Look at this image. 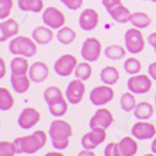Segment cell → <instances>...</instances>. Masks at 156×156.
<instances>
[{
    "label": "cell",
    "mask_w": 156,
    "mask_h": 156,
    "mask_svg": "<svg viewBox=\"0 0 156 156\" xmlns=\"http://www.w3.org/2000/svg\"><path fill=\"white\" fill-rule=\"evenodd\" d=\"M47 142V134L44 131H35L33 135L20 136L14 139V146L17 153H35Z\"/></svg>",
    "instance_id": "6da1fadb"
},
{
    "label": "cell",
    "mask_w": 156,
    "mask_h": 156,
    "mask_svg": "<svg viewBox=\"0 0 156 156\" xmlns=\"http://www.w3.org/2000/svg\"><path fill=\"white\" fill-rule=\"evenodd\" d=\"M9 49L16 56H26L31 58L37 54V42L28 37H14L9 44Z\"/></svg>",
    "instance_id": "7a4b0ae2"
},
{
    "label": "cell",
    "mask_w": 156,
    "mask_h": 156,
    "mask_svg": "<svg viewBox=\"0 0 156 156\" xmlns=\"http://www.w3.org/2000/svg\"><path fill=\"white\" fill-rule=\"evenodd\" d=\"M125 47L127 51L132 55L141 54L145 48V38L139 28H129L125 33Z\"/></svg>",
    "instance_id": "3957f363"
},
{
    "label": "cell",
    "mask_w": 156,
    "mask_h": 156,
    "mask_svg": "<svg viewBox=\"0 0 156 156\" xmlns=\"http://www.w3.org/2000/svg\"><path fill=\"white\" fill-rule=\"evenodd\" d=\"M152 77L149 75H134L128 80V90L134 94H146L152 89Z\"/></svg>",
    "instance_id": "277c9868"
},
{
    "label": "cell",
    "mask_w": 156,
    "mask_h": 156,
    "mask_svg": "<svg viewBox=\"0 0 156 156\" xmlns=\"http://www.w3.org/2000/svg\"><path fill=\"white\" fill-rule=\"evenodd\" d=\"M82 58L87 62H96L98 61L100 55H101V42L97 40V38H87L86 41L82 45Z\"/></svg>",
    "instance_id": "5b68a950"
},
{
    "label": "cell",
    "mask_w": 156,
    "mask_h": 156,
    "mask_svg": "<svg viewBox=\"0 0 156 156\" xmlns=\"http://www.w3.org/2000/svg\"><path fill=\"white\" fill-rule=\"evenodd\" d=\"M77 66V59L76 56H73L70 54L62 55L61 58H58V61L55 62V72L58 73L59 76H69L75 72Z\"/></svg>",
    "instance_id": "8992f818"
},
{
    "label": "cell",
    "mask_w": 156,
    "mask_h": 156,
    "mask_svg": "<svg viewBox=\"0 0 156 156\" xmlns=\"http://www.w3.org/2000/svg\"><path fill=\"white\" fill-rule=\"evenodd\" d=\"M42 21L49 28H62L65 24V14L56 7H48L42 13Z\"/></svg>",
    "instance_id": "52a82bcc"
},
{
    "label": "cell",
    "mask_w": 156,
    "mask_h": 156,
    "mask_svg": "<svg viewBox=\"0 0 156 156\" xmlns=\"http://www.w3.org/2000/svg\"><path fill=\"white\" fill-rule=\"evenodd\" d=\"M72 135V127L63 120L52 121L49 127V136L52 141H65L69 139Z\"/></svg>",
    "instance_id": "ba28073f"
},
{
    "label": "cell",
    "mask_w": 156,
    "mask_h": 156,
    "mask_svg": "<svg viewBox=\"0 0 156 156\" xmlns=\"http://www.w3.org/2000/svg\"><path fill=\"white\" fill-rule=\"evenodd\" d=\"M114 98V90L108 84L94 87L90 93V101L94 105H104Z\"/></svg>",
    "instance_id": "9c48e42d"
},
{
    "label": "cell",
    "mask_w": 156,
    "mask_h": 156,
    "mask_svg": "<svg viewBox=\"0 0 156 156\" xmlns=\"http://www.w3.org/2000/svg\"><path fill=\"white\" fill-rule=\"evenodd\" d=\"M132 136H135L136 139H152L156 136V127L153 124L148 122V121H141L139 120L136 124H134L132 127Z\"/></svg>",
    "instance_id": "30bf717a"
},
{
    "label": "cell",
    "mask_w": 156,
    "mask_h": 156,
    "mask_svg": "<svg viewBox=\"0 0 156 156\" xmlns=\"http://www.w3.org/2000/svg\"><path fill=\"white\" fill-rule=\"evenodd\" d=\"M105 141V129L104 128H93L90 132L83 135L82 146L84 149H94L97 145Z\"/></svg>",
    "instance_id": "8fae6325"
},
{
    "label": "cell",
    "mask_w": 156,
    "mask_h": 156,
    "mask_svg": "<svg viewBox=\"0 0 156 156\" xmlns=\"http://www.w3.org/2000/svg\"><path fill=\"white\" fill-rule=\"evenodd\" d=\"M84 90L86 87H84L83 80L76 77V80H72L66 89V100L72 104H79L84 96Z\"/></svg>",
    "instance_id": "7c38bea8"
},
{
    "label": "cell",
    "mask_w": 156,
    "mask_h": 156,
    "mask_svg": "<svg viewBox=\"0 0 156 156\" xmlns=\"http://www.w3.org/2000/svg\"><path fill=\"white\" fill-rule=\"evenodd\" d=\"M114 118H113V114H111V111L107 108H100L97 110V113L94 114V115L91 117L90 120V124H89V127L93 129V128H104V129H107V128L113 124Z\"/></svg>",
    "instance_id": "4fadbf2b"
},
{
    "label": "cell",
    "mask_w": 156,
    "mask_h": 156,
    "mask_svg": "<svg viewBox=\"0 0 156 156\" xmlns=\"http://www.w3.org/2000/svg\"><path fill=\"white\" fill-rule=\"evenodd\" d=\"M40 120H41V114L33 107H27V108L23 110L20 117H18V125L23 129H30L34 125H37Z\"/></svg>",
    "instance_id": "5bb4252c"
},
{
    "label": "cell",
    "mask_w": 156,
    "mask_h": 156,
    "mask_svg": "<svg viewBox=\"0 0 156 156\" xmlns=\"http://www.w3.org/2000/svg\"><path fill=\"white\" fill-rule=\"evenodd\" d=\"M138 152V144L132 136H124L120 142H117L115 156H134Z\"/></svg>",
    "instance_id": "9a60e30c"
},
{
    "label": "cell",
    "mask_w": 156,
    "mask_h": 156,
    "mask_svg": "<svg viewBox=\"0 0 156 156\" xmlns=\"http://www.w3.org/2000/svg\"><path fill=\"white\" fill-rule=\"evenodd\" d=\"M98 13L94 9H86L82 11V14L79 17V24L82 27V30L84 31H91L94 30L98 24Z\"/></svg>",
    "instance_id": "2e32d148"
},
{
    "label": "cell",
    "mask_w": 156,
    "mask_h": 156,
    "mask_svg": "<svg viewBox=\"0 0 156 156\" xmlns=\"http://www.w3.org/2000/svg\"><path fill=\"white\" fill-rule=\"evenodd\" d=\"M48 75H49V68L44 62H35V63H33V65L30 66L28 76L34 83H42V82H45Z\"/></svg>",
    "instance_id": "e0dca14e"
},
{
    "label": "cell",
    "mask_w": 156,
    "mask_h": 156,
    "mask_svg": "<svg viewBox=\"0 0 156 156\" xmlns=\"http://www.w3.org/2000/svg\"><path fill=\"white\" fill-rule=\"evenodd\" d=\"M31 38H33L37 44L45 45V44H49L52 41V38H54V33H52V28H49L48 26H40L33 31Z\"/></svg>",
    "instance_id": "ac0fdd59"
},
{
    "label": "cell",
    "mask_w": 156,
    "mask_h": 156,
    "mask_svg": "<svg viewBox=\"0 0 156 156\" xmlns=\"http://www.w3.org/2000/svg\"><path fill=\"white\" fill-rule=\"evenodd\" d=\"M10 82H11V86H13L14 91H17V93H26L30 89V84H31L33 80L30 79V76H27V75H13L11 73Z\"/></svg>",
    "instance_id": "d6986e66"
},
{
    "label": "cell",
    "mask_w": 156,
    "mask_h": 156,
    "mask_svg": "<svg viewBox=\"0 0 156 156\" xmlns=\"http://www.w3.org/2000/svg\"><path fill=\"white\" fill-rule=\"evenodd\" d=\"M10 69L13 75H27L30 72V63L26 56H17L11 59Z\"/></svg>",
    "instance_id": "ffe728a7"
},
{
    "label": "cell",
    "mask_w": 156,
    "mask_h": 156,
    "mask_svg": "<svg viewBox=\"0 0 156 156\" xmlns=\"http://www.w3.org/2000/svg\"><path fill=\"white\" fill-rule=\"evenodd\" d=\"M153 113H155L153 105L151 104V103H148V101L138 103V104H136V107H135V110H134V115L136 117L138 120H141V121L149 120V118L153 115Z\"/></svg>",
    "instance_id": "44dd1931"
},
{
    "label": "cell",
    "mask_w": 156,
    "mask_h": 156,
    "mask_svg": "<svg viewBox=\"0 0 156 156\" xmlns=\"http://www.w3.org/2000/svg\"><path fill=\"white\" fill-rule=\"evenodd\" d=\"M108 13L114 21L120 23V24H125V23L131 21V16H132V13H131V11L128 10V7H125L124 4L117 6L115 9H113V10L108 11Z\"/></svg>",
    "instance_id": "7402d4cb"
},
{
    "label": "cell",
    "mask_w": 156,
    "mask_h": 156,
    "mask_svg": "<svg viewBox=\"0 0 156 156\" xmlns=\"http://www.w3.org/2000/svg\"><path fill=\"white\" fill-rule=\"evenodd\" d=\"M100 79H101V82L104 84L113 86L120 79V72L114 66H105L104 69L101 70V73H100Z\"/></svg>",
    "instance_id": "603a6c76"
},
{
    "label": "cell",
    "mask_w": 156,
    "mask_h": 156,
    "mask_svg": "<svg viewBox=\"0 0 156 156\" xmlns=\"http://www.w3.org/2000/svg\"><path fill=\"white\" fill-rule=\"evenodd\" d=\"M151 23H152L151 16H148L144 11H136V13H132V16H131V24L135 28H139V30L148 28L151 26Z\"/></svg>",
    "instance_id": "cb8c5ba5"
},
{
    "label": "cell",
    "mask_w": 156,
    "mask_h": 156,
    "mask_svg": "<svg viewBox=\"0 0 156 156\" xmlns=\"http://www.w3.org/2000/svg\"><path fill=\"white\" fill-rule=\"evenodd\" d=\"M18 7L23 11L41 13L44 9V2L42 0H18Z\"/></svg>",
    "instance_id": "d4e9b609"
},
{
    "label": "cell",
    "mask_w": 156,
    "mask_h": 156,
    "mask_svg": "<svg viewBox=\"0 0 156 156\" xmlns=\"http://www.w3.org/2000/svg\"><path fill=\"white\" fill-rule=\"evenodd\" d=\"M56 38H58V41L61 44H63V45H69V44H72L73 41L76 40V33H75V30L70 28V27H62V28H59L58 34H56Z\"/></svg>",
    "instance_id": "484cf974"
},
{
    "label": "cell",
    "mask_w": 156,
    "mask_h": 156,
    "mask_svg": "<svg viewBox=\"0 0 156 156\" xmlns=\"http://www.w3.org/2000/svg\"><path fill=\"white\" fill-rule=\"evenodd\" d=\"M136 98H135L134 93L132 91H127V93H124L120 98V105L121 108L124 111H127V113H131V111H134L135 107H136Z\"/></svg>",
    "instance_id": "4316f807"
},
{
    "label": "cell",
    "mask_w": 156,
    "mask_h": 156,
    "mask_svg": "<svg viewBox=\"0 0 156 156\" xmlns=\"http://www.w3.org/2000/svg\"><path fill=\"white\" fill-rule=\"evenodd\" d=\"M68 100L65 98H61V100H56V101L48 103V107H49V111H51L52 115L55 117H62L65 115L66 111H68Z\"/></svg>",
    "instance_id": "83f0119b"
},
{
    "label": "cell",
    "mask_w": 156,
    "mask_h": 156,
    "mask_svg": "<svg viewBox=\"0 0 156 156\" xmlns=\"http://www.w3.org/2000/svg\"><path fill=\"white\" fill-rule=\"evenodd\" d=\"M14 105V97L6 87H0V110L7 111Z\"/></svg>",
    "instance_id": "f1b7e54d"
},
{
    "label": "cell",
    "mask_w": 156,
    "mask_h": 156,
    "mask_svg": "<svg viewBox=\"0 0 156 156\" xmlns=\"http://www.w3.org/2000/svg\"><path fill=\"white\" fill-rule=\"evenodd\" d=\"M125 54H127V49L120 47V45H110V47L105 48L104 51V55L108 59H111V61H117V59L124 58Z\"/></svg>",
    "instance_id": "f546056e"
},
{
    "label": "cell",
    "mask_w": 156,
    "mask_h": 156,
    "mask_svg": "<svg viewBox=\"0 0 156 156\" xmlns=\"http://www.w3.org/2000/svg\"><path fill=\"white\" fill-rule=\"evenodd\" d=\"M75 75H76L77 79L83 80V82L84 80H87V79H90V76H91V65L87 61L82 62V63H77L76 69H75Z\"/></svg>",
    "instance_id": "4dcf8cb0"
},
{
    "label": "cell",
    "mask_w": 156,
    "mask_h": 156,
    "mask_svg": "<svg viewBox=\"0 0 156 156\" xmlns=\"http://www.w3.org/2000/svg\"><path fill=\"white\" fill-rule=\"evenodd\" d=\"M44 98L47 103H52V101H56V100H61L63 98V93L59 87L56 86H49L48 89H45L44 91Z\"/></svg>",
    "instance_id": "1f68e13d"
},
{
    "label": "cell",
    "mask_w": 156,
    "mask_h": 156,
    "mask_svg": "<svg viewBox=\"0 0 156 156\" xmlns=\"http://www.w3.org/2000/svg\"><path fill=\"white\" fill-rule=\"evenodd\" d=\"M124 69H125V72H127L128 75L134 76V75H138V73L141 72L142 65L136 58H128L127 61L124 62Z\"/></svg>",
    "instance_id": "d6a6232c"
},
{
    "label": "cell",
    "mask_w": 156,
    "mask_h": 156,
    "mask_svg": "<svg viewBox=\"0 0 156 156\" xmlns=\"http://www.w3.org/2000/svg\"><path fill=\"white\" fill-rule=\"evenodd\" d=\"M3 27L9 38L16 37L18 34V30H20V26L14 18H6V21H3Z\"/></svg>",
    "instance_id": "836d02e7"
},
{
    "label": "cell",
    "mask_w": 156,
    "mask_h": 156,
    "mask_svg": "<svg viewBox=\"0 0 156 156\" xmlns=\"http://www.w3.org/2000/svg\"><path fill=\"white\" fill-rule=\"evenodd\" d=\"M17 153L13 142L2 141L0 142V156H14Z\"/></svg>",
    "instance_id": "e575fe53"
},
{
    "label": "cell",
    "mask_w": 156,
    "mask_h": 156,
    "mask_svg": "<svg viewBox=\"0 0 156 156\" xmlns=\"http://www.w3.org/2000/svg\"><path fill=\"white\" fill-rule=\"evenodd\" d=\"M13 10V0H0V20H6Z\"/></svg>",
    "instance_id": "d590c367"
},
{
    "label": "cell",
    "mask_w": 156,
    "mask_h": 156,
    "mask_svg": "<svg viewBox=\"0 0 156 156\" xmlns=\"http://www.w3.org/2000/svg\"><path fill=\"white\" fill-rule=\"evenodd\" d=\"M61 2L70 10H77L83 6V0H61Z\"/></svg>",
    "instance_id": "8d00e7d4"
},
{
    "label": "cell",
    "mask_w": 156,
    "mask_h": 156,
    "mask_svg": "<svg viewBox=\"0 0 156 156\" xmlns=\"http://www.w3.org/2000/svg\"><path fill=\"white\" fill-rule=\"evenodd\" d=\"M101 2H103V6L105 7V10L107 11H111L113 9H115L117 6L122 4L121 0H101Z\"/></svg>",
    "instance_id": "74e56055"
},
{
    "label": "cell",
    "mask_w": 156,
    "mask_h": 156,
    "mask_svg": "<svg viewBox=\"0 0 156 156\" xmlns=\"http://www.w3.org/2000/svg\"><path fill=\"white\" fill-rule=\"evenodd\" d=\"M115 146H117V142H110L104 149V155L105 156H115Z\"/></svg>",
    "instance_id": "f35d334b"
},
{
    "label": "cell",
    "mask_w": 156,
    "mask_h": 156,
    "mask_svg": "<svg viewBox=\"0 0 156 156\" xmlns=\"http://www.w3.org/2000/svg\"><path fill=\"white\" fill-rule=\"evenodd\" d=\"M52 145H54V148L58 149V151H62V149L68 148L69 139H65V141H52Z\"/></svg>",
    "instance_id": "ab89813d"
},
{
    "label": "cell",
    "mask_w": 156,
    "mask_h": 156,
    "mask_svg": "<svg viewBox=\"0 0 156 156\" xmlns=\"http://www.w3.org/2000/svg\"><path fill=\"white\" fill-rule=\"evenodd\" d=\"M148 75L151 77H152L153 80H156V62H153V63H151L148 68Z\"/></svg>",
    "instance_id": "60d3db41"
},
{
    "label": "cell",
    "mask_w": 156,
    "mask_h": 156,
    "mask_svg": "<svg viewBox=\"0 0 156 156\" xmlns=\"http://www.w3.org/2000/svg\"><path fill=\"white\" fill-rule=\"evenodd\" d=\"M148 42H149V45L155 49V54H156V33H152L148 37Z\"/></svg>",
    "instance_id": "b9f144b4"
},
{
    "label": "cell",
    "mask_w": 156,
    "mask_h": 156,
    "mask_svg": "<svg viewBox=\"0 0 156 156\" xmlns=\"http://www.w3.org/2000/svg\"><path fill=\"white\" fill-rule=\"evenodd\" d=\"M6 76V62L3 58H0V79Z\"/></svg>",
    "instance_id": "7bdbcfd3"
},
{
    "label": "cell",
    "mask_w": 156,
    "mask_h": 156,
    "mask_svg": "<svg viewBox=\"0 0 156 156\" xmlns=\"http://www.w3.org/2000/svg\"><path fill=\"white\" fill-rule=\"evenodd\" d=\"M9 37L4 31V27H3V23H0V42H4V41L7 40Z\"/></svg>",
    "instance_id": "ee69618b"
},
{
    "label": "cell",
    "mask_w": 156,
    "mask_h": 156,
    "mask_svg": "<svg viewBox=\"0 0 156 156\" xmlns=\"http://www.w3.org/2000/svg\"><path fill=\"white\" fill-rule=\"evenodd\" d=\"M77 156H96V155L93 152V149H83Z\"/></svg>",
    "instance_id": "f6af8a7d"
},
{
    "label": "cell",
    "mask_w": 156,
    "mask_h": 156,
    "mask_svg": "<svg viewBox=\"0 0 156 156\" xmlns=\"http://www.w3.org/2000/svg\"><path fill=\"white\" fill-rule=\"evenodd\" d=\"M45 156H65V155L56 151V152H49V153H47V155H45Z\"/></svg>",
    "instance_id": "bcb514c9"
},
{
    "label": "cell",
    "mask_w": 156,
    "mask_h": 156,
    "mask_svg": "<svg viewBox=\"0 0 156 156\" xmlns=\"http://www.w3.org/2000/svg\"><path fill=\"white\" fill-rule=\"evenodd\" d=\"M151 148H152V152H153V153H156V136L153 138V141H152V146H151Z\"/></svg>",
    "instance_id": "7dc6e473"
},
{
    "label": "cell",
    "mask_w": 156,
    "mask_h": 156,
    "mask_svg": "<svg viewBox=\"0 0 156 156\" xmlns=\"http://www.w3.org/2000/svg\"><path fill=\"white\" fill-rule=\"evenodd\" d=\"M144 156H156V153H146V155H144Z\"/></svg>",
    "instance_id": "c3c4849f"
},
{
    "label": "cell",
    "mask_w": 156,
    "mask_h": 156,
    "mask_svg": "<svg viewBox=\"0 0 156 156\" xmlns=\"http://www.w3.org/2000/svg\"><path fill=\"white\" fill-rule=\"evenodd\" d=\"M151 2H153V3H156V0H151Z\"/></svg>",
    "instance_id": "681fc988"
},
{
    "label": "cell",
    "mask_w": 156,
    "mask_h": 156,
    "mask_svg": "<svg viewBox=\"0 0 156 156\" xmlns=\"http://www.w3.org/2000/svg\"><path fill=\"white\" fill-rule=\"evenodd\" d=\"M155 103H156V96H155Z\"/></svg>",
    "instance_id": "f907efd6"
}]
</instances>
